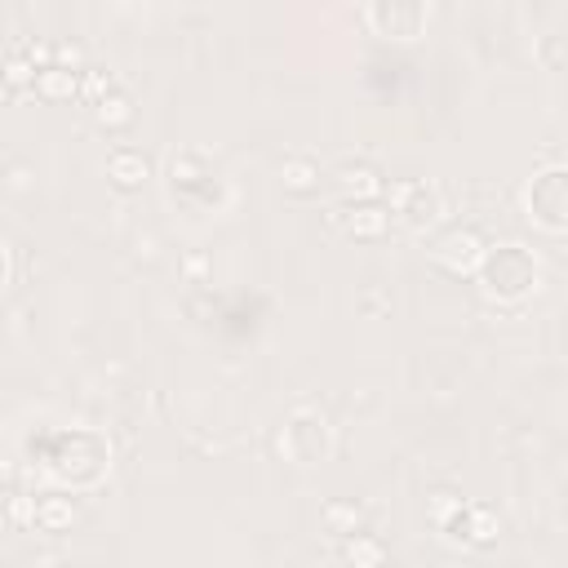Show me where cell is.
I'll return each instance as SVG.
<instances>
[{"label": "cell", "instance_id": "6da1fadb", "mask_svg": "<svg viewBox=\"0 0 568 568\" xmlns=\"http://www.w3.org/2000/svg\"><path fill=\"white\" fill-rule=\"evenodd\" d=\"M479 280L497 297H524L537 284V262L519 244H501V248H488V257L479 266Z\"/></svg>", "mask_w": 568, "mask_h": 568}, {"label": "cell", "instance_id": "7a4b0ae2", "mask_svg": "<svg viewBox=\"0 0 568 568\" xmlns=\"http://www.w3.org/2000/svg\"><path fill=\"white\" fill-rule=\"evenodd\" d=\"M280 448L284 457H293L297 466H315L333 453V430H328V417L315 413V408H297L280 435Z\"/></svg>", "mask_w": 568, "mask_h": 568}, {"label": "cell", "instance_id": "3957f363", "mask_svg": "<svg viewBox=\"0 0 568 568\" xmlns=\"http://www.w3.org/2000/svg\"><path fill=\"white\" fill-rule=\"evenodd\" d=\"M528 217L546 231H568V169H546L528 182Z\"/></svg>", "mask_w": 568, "mask_h": 568}, {"label": "cell", "instance_id": "277c9868", "mask_svg": "<svg viewBox=\"0 0 568 568\" xmlns=\"http://www.w3.org/2000/svg\"><path fill=\"white\" fill-rule=\"evenodd\" d=\"M430 9L422 0H373L364 4V22L377 31V36H417L426 27Z\"/></svg>", "mask_w": 568, "mask_h": 568}, {"label": "cell", "instance_id": "5b68a950", "mask_svg": "<svg viewBox=\"0 0 568 568\" xmlns=\"http://www.w3.org/2000/svg\"><path fill=\"white\" fill-rule=\"evenodd\" d=\"M395 213H399L404 226L422 231L444 213V195H439L435 182H399L395 186Z\"/></svg>", "mask_w": 568, "mask_h": 568}, {"label": "cell", "instance_id": "8992f818", "mask_svg": "<svg viewBox=\"0 0 568 568\" xmlns=\"http://www.w3.org/2000/svg\"><path fill=\"white\" fill-rule=\"evenodd\" d=\"M484 257H488V248H484V240H479L475 231H448V235L435 244V262H439L444 271H453V275L479 271Z\"/></svg>", "mask_w": 568, "mask_h": 568}, {"label": "cell", "instance_id": "52a82bcc", "mask_svg": "<svg viewBox=\"0 0 568 568\" xmlns=\"http://www.w3.org/2000/svg\"><path fill=\"white\" fill-rule=\"evenodd\" d=\"M386 222H390V213L377 209V204H355V209L342 213V226H346L351 235H359V240H377V235L386 231Z\"/></svg>", "mask_w": 568, "mask_h": 568}, {"label": "cell", "instance_id": "ba28073f", "mask_svg": "<svg viewBox=\"0 0 568 568\" xmlns=\"http://www.w3.org/2000/svg\"><path fill=\"white\" fill-rule=\"evenodd\" d=\"M337 186H342L346 195H355V200H373V195L382 191V178H377L373 164H342V169H337Z\"/></svg>", "mask_w": 568, "mask_h": 568}, {"label": "cell", "instance_id": "9c48e42d", "mask_svg": "<svg viewBox=\"0 0 568 568\" xmlns=\"http://www.w3.org/2000/svg\"><path fill=\"white\" fill-rule=\"evenodd\" d=\"M106 173H111L120 186H138V182L146 178V155H142V151H133V146H120V151H111Z\"/></svg>", "mask_w": 568, "mask_h": 568}, {"label": "cell", "instance_id": "30bf717a", "mask_svg": "<svg viewBox=\"0 0 568 568\" xmlns=\"http://www.w3.org/2000/svg\"><path fill=\"white\" fill-rule=\"evenodd\" d=\"M346 559L355 564V568H382V559H386V550H382V541H373V537H351L346 541Z\"/></svg>", "mask_w": 568, "mask_h": 568}, {"label": "cell", "instance_id": "8fae6325", "mask_svg": "<svg viewBox=\"0 0 568 568\" xmlns=\"http://www.w3.org/2000/svg\"><path fill=\"white\" fill-rule=\"evenodd\" d=\"M315 173H320V169H315L311 160H302V155L288 160V164H284V191H293V195L315 191Z\"/></svg>", "mask_w": 568, "mask_h": 568}, {"label": "cell", "instance_id": "7c38bea8", "mask_svg": "<svg viewBox=\"0 0 568 568\" xmlns=\"http://www.w3.org/2000/svg\"><path fill=\"white\" fill-rule=\"evenodd\" d=\"M98 120H102V124H129V120H133V102H129L124 93L102 98V102H98Z\"/></svg>", "mask_w": 568, "mask_h": 568}, {"label": "cell", "instance_id": "4fadbf2b", "mask_svg": "<svg viewBox=\"0 0 568 568\" xmlns=\"http://www.w3.org/2000/svg\"><path fill=\"white\" fill-rule=\"evenodd\" d=\"M67 89H75V80H67L62 67H44V71H40V93L58 98V93H67Z\"/></svg>", "mask_w": 568, "mask_h": 568}]
</instances>
